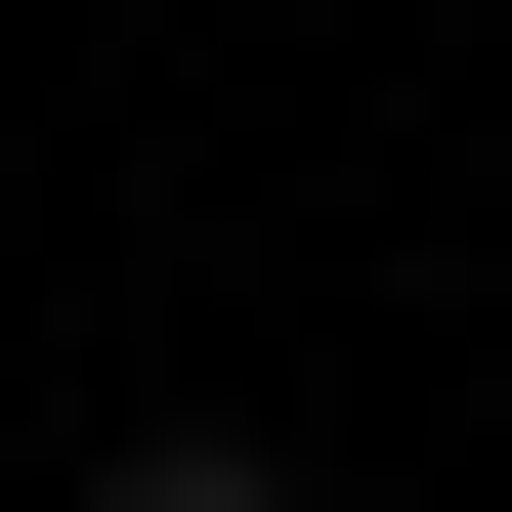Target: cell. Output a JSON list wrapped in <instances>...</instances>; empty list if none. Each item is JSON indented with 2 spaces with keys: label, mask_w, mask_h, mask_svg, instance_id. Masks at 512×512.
Segmentation results:
<instances>
[{
  "label": "cell",
  "mask_w": 512,
  "mask_h": 512,
  "mask_svg": "<svg viewBox=\"0 0 512 512\" xmlns=\"http://www.w3.org/2000/svg\"><path fill=\"white\" fill-rule=\"evenodd\" d=\"M86 512H299V427H128V470H86Z\"/></svg>",
  "instance_id": "6da1fadb"
}]
</instances>
